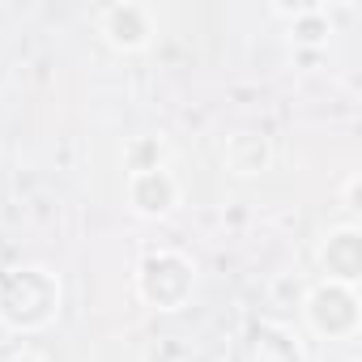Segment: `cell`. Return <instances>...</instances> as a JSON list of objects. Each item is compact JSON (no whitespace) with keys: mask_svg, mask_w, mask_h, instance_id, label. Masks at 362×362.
<instances>
[{"mask_svg":"<svg viewBox=\"0 0 362 362\" xmlns=\"http://www.w3.org/2000/svg\"><path fill=\"white\" fill-rule=\"evenodd\" d=\"M64 311V281L47 264H13L0 273V328L13 337L47 332Z\"/></svg>","mask_w":362,"mask_h":362,"instance_id":"cell-1","label":"cell"},{"mask_svg":"<svg viewBox=\"0 0 362 362\" xmlns=\"http://www.w3.org/2000/svg\"><path fill=\"white\" fill-rule=\"evenodd\" d=\"M132 286L149 311H162V315L184 311L192 303V290H197V260L179 247H149L136 260Z\"/></svg>","mask_w":362,"mask_h":362,"instance_id":"cell-2","label":"cell"},{"mask_svg":"<svg viewBox=\"0 0 362 362\" xmlns=\"http://www.w3.org/2000/svg\"><path fill=\"white\" fill-rule=\"evenodd\" d=\"M303 320L320 341H354L362 328V303L354 286H337V281H315L303 294Z\"/></svg>","mask_w":362,"mask_h":362,"instance_id":"cell-3","label":"cell"},{"mask_svg":"<svg viewBox=\"0 0 362 362\" xmlns=\"http://www.w3.org/2000/svg\"><path fill=\"white\" fill-rule=\"evenodd\" d=\"M98 35L107 39V47L132 56V52H145L158 35V22H153V9L149 5H136V0H119V5H107L98 13Z\"/></svg>","mask_w":362,"mask_h":362,"instance_id":"cell-4","label":"cell"},{"mask_svg":"<svg viewBox=\"0 0 362 362\" xmlns=\"http://www.w3.org/2000/svg\"><path fill=\"white\" fill-rule=\"evenodd\" d=\"M128 209L145 222H162L179 209V179L170 175V166H153V170H132L124 184Z\"/></svg>","mask_w":362,"mask_h":362,"instance_id":"cell-5","label":"cell"},{"mask_svg":"<svg viewBox=\"0 0 362 362\" xmlns=\"http://www.w3.org/2000/svg\"><path fill=\"white\" fill-rule=\"evenodd\" d=\"M230 362H307L303 345L294 341L290 328L273 324V320H252L230 349Z\"/></svg>","mask_w":362,"mask_h":362,"instance_id":"cell-6","label":"cell"},{"mask_svg":"<svg viewBox=\"0 0 362 362\" xmlns=\"http://www.w3.org/2000/svg\"><path fill=\"white\" fill-rule=\"evenodd\" d=\"M315 260H320L324 281H337V286H354L358 290V281H362V230L354 222L332 226L324 235Z\"/></svg>","mask_w":362,"mask_h":362,"instance_id":"cell-7","label":"cell"},{"mask_svg":"<svg viewBox=\"0 0 362 362\" xmlns=\"http://www.w3.org/2000/svg\"><path fill=\"white\" fill-rule=\"evenodd\" d=\"M222 166L235 175V179H256L273 166V145L264 132H252V128H239L226 136L222 145Z\"/></svg>","mask_w":362,"mask_h":362,"instance_id":"cell-8","label":"cell"},{"mask_svg":"<svg viewBox=\"0 0 362 362\" xmlns=\"http://www.w3.org/2000/svg\"><path fill=\"white\" fill-rule=\"evenodd\" d=\"M273 18H286L290 22V43L303 47V52H320L328 47V35H332V22H328V9L324 5H273Z\"/></svg>","mask_w":362,"mask_h":362,"instance_id":"cell-9","label":"cell"},{"mask_svg":"<svg viewBox=\"0 0 362 362\" xmlns=\"http://www.w3.org/2000/svg\"><path fill=\"white\" fill-rule=\"evenodd\" d=\"M153 166H166V145L162 136H132L124 145V170H153Z\"/></svg>","mask_w":362,"mask_h":362,"instance_id":"cell-10","label":"cell"},{"mask_svg":"<svg viewBox=\"0 0 362 362\" xmlns=\"http://www.w3.org/2000/svg\"><path fill=\"white\" fill-rule=\"evenodd\" d=\"M269 294H273V303H277V307H303L307 286H303L294 273H277V277H273V286H269Z\"/></svg>","mask_w":362,"mask_h":362,"instance_id":"cell-11","label":"cell"},{"mask_svg":"<svg viewBox=\"0 0 362 362\" xmlns=\"http://www.w3.org/2000/svg\"><path fill=\"white\" fill-rule=\"evenodd\" d=\"M5 362H43V358H39V354H30V349H18V354H9Z\"/></svg>","mask_w":362,"mask_h":362,"instance_id":"cell-12","label":"cell"},{"mask_svg":"<svg viewBox=\"0 0 362 362\" xmlns=\"http://www.w3.org/2000/svg\"><path fill=\"white\" fill-rule=\"evenodd\" d=\"M349 362H358V358H349Z\"/></svg>","mask_w":362,"mask_h":362,"instance_id":"cell-13","label":"cell"}]
</instances>
